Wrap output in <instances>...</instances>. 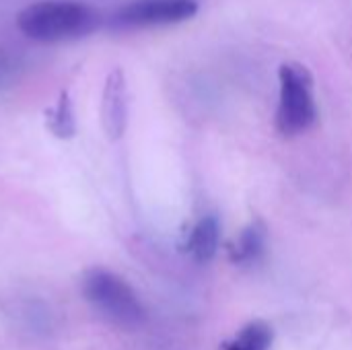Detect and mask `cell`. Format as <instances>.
I'll return each mask as SVG.
<instances>
[{"instance_id":"cell-5","label":"cell","mask_w":352,"mask_h":350,"mask_svg":"<svg viewBox=\"0 0 352 350\" xmlns=\"http://www.w3.org/2000/svg\"><path fill=\"white\" fill-rule=\"evenodd\" d=\"M101 126L105 136L116 142L128 128V85L122 68L109 70L101 93Z\"/></svg>"},{"instance_id":"cell-6","label":"cell","mask_w":352,"mask_h":350,"mask_svg":"<svg viewBox=\"0 0 352 350\" xmlns=\"http://www.w3.org/2000/svg\"><path fill=\"white\" fill-rule=\"evenodd\" d=\"M219 237H221V227L217 217L208 215L202 217L190 231L188 241H186V252L196 260V262H210L219 250Z\"/></svg>"},{"instance_id":"cell-1","label":"cell","mask_w":352,"mask_h":350,"mask_svg":"<svg viewBox=\"0 0 352 350\" xmlns=\"http://www.w3.org/2000/svg\"><path fill=\"white\" fill-rule=\"evenodd\" d=\"M99 12L78 0H39L16 14V29L37 43H62L93 33Z\"/></svg>"},{"instance_id":"cell-3","label":"cell","mask_w":352,"mask_h":350,"mask_svg":"<svg viewBox=\"0 0 352 350\" xmlns=\"http://www.w3.org/2000/svg\"><path fill=\"white\" fill-rule=\"evenodd\" d=\"M280 99L276 109V130L283 136L307 132L318 122V105L314 95V76L299 62L283 64L278 70Z\"/></svg>"},{"instance_id":"cell-10","label":"cell","mask_w":352,"mask_h":350,"mask_svg":"<svg viewBox=\"0 0 352 350\" xmlns=\"http://www.w3.org/2000/svg\"><path fill=\"white\" fill-rule=\"evenodd\" d=\"M19 322H21V326H25L27 330H31L35 334L50 332V326L54 324L52 316H50V309L43 303H35V301H25L21 305Z\"/></svg>"},{"instance_id":"cell-4","label":"cell","mask_w":352,"mask_h":350,"mask_svg":"<svg viewBox=\"0 0 352 350\" xmlns=\"http://www.w3.org/2000/svg\"><path fill=\"white\" fill-rule=\"evenodd\" d=\"M196 12V0H132L116 10L111 25L118 29L165 27L190 21Z\"/></svg>"},{"instance_id":"cell-8","label":"cell","mask_w":352,"mask_h":350,"mask_svg":"<svg viewBox=\"0 0 352 350\" xmlns=\"http://www.w3.org/2000/svg\"><path fill=\"white\" fill-rule=\"evenodd\" d=\"M45 126L60 140L72 138L76 134V120H74V109L68 91H62L58 101L45 111Z\"/></svg>"},{"instance_id":"cell-9","label":"cell","mask_w":352,"mask_h":350,"mask_svg":"<svg viewBox=\"0 0 352 350\" xmlns=\"http://www.w3.org/2000/svg\"><path fill=\"white\" fill-rule=\"evenodd\" d=\"M274 340V330L266 322L248 324L233 340L225 344V350H270Z\"/></svg>"},{"instance_id":"cell-2","label":"cell","mask_w":352,"mask_h":350,"mask_svg":"<svg viewBox=\"0 0 352 350\" xmlns=\"http://www.w3.org/2000/svg\"><path fill=\"white\" fill-rule=\"evenodd\" d=\"M82 295L87 303L116 328L136 330L146 320L144 305L134 289L107 268H91L85 272Z\"/></svg>"},{"instance_id":"cell-7","label":"cell","mask_w":352,"mask_h":350,"mask_svg":"<svg viewBox=\"0 0 352 350\" xmlns=\"http://www.w3.org/2000/svg\"><path fill=\"white\" fill-rule=\"evenodd\" d=\"M264 250H266V227L260 221H256L248 225L241 231V235L233 241L229 250V258L239 266H250L262 258Z\"/></svg>"}]
</instances>
